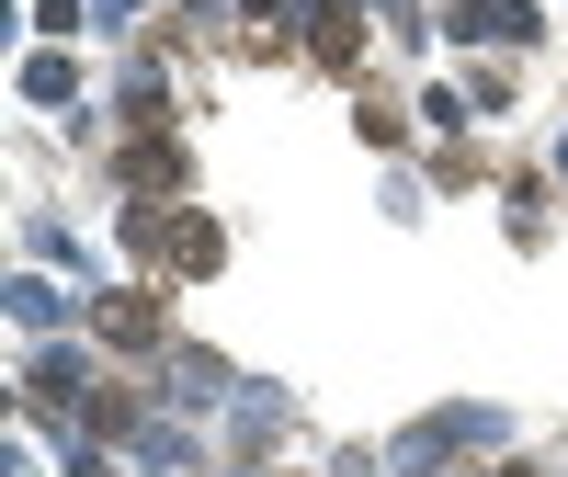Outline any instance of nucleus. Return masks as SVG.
Masks as SVG:
<instances>
[{"label":"nucleus","instance_id":"3","mask_svg":"<svg viewBox=\"0 0 568 477\" xmlns=\"http://www.w3.org/2000/svg\"><path fill=\"white\" fill-rule=\"evenodd\" d=\"M23 91H34V103H69L80 69H69V58H34V69H23Z\"/></svg>","mask_w":568,"mask_h":477},{"label":"nucleus","instance_id":"1","mask_svg":"<svg viewBox=\"0 0 568 477\" xmlns=\"http://www.w3.org/2000/svg\"><path fill=\"white\" fill-rule=\"evenodd\" d=\"M91 318H103V342H160V307L149 296H103Z\"/></svg>","mask_w":568,"mask_h":477},{"label":"nucleus","instance_id":"2","mask_svg":"<svg viewBox=\"0 0 568 477\" xmlns=\"http://www.w3.org/2000/svg\"><path fill=\"white\" fill-rule=\"evenodd\" d=\"M12 318H23V329H58V318H69V296H58V284H34V273H23V284H12Z\"/></svg>","mask_w":568,"mask_h":477},{"label":"nucleus","instance_id":"4","mask_svg":"<svg viewBox=\"0 0 568 477\" xmlns=\"http://www.w3.org/2000/svg\"><path fill=\"white\" fill-rule=\"evenodd\" d=\"M262 12H273V0H262Z\"/></svg>","mask_w":568,"mask_h":477}]
</instances>
